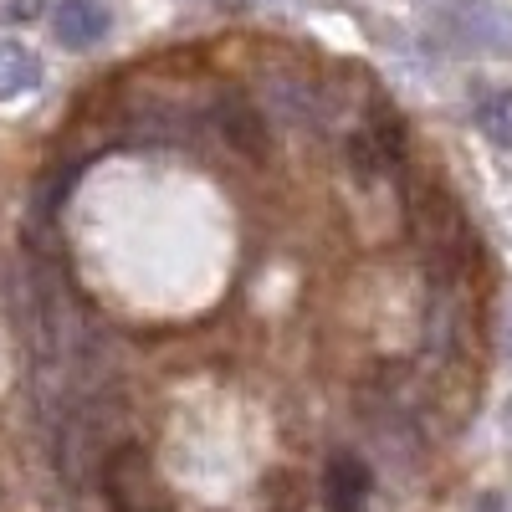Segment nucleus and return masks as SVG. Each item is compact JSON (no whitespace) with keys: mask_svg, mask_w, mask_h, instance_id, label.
Here are the masks:
<instances>
[{"mask_svg":"<svg viewBox=\"0 0 512 512\" xmlns=\"http://www.w3.org/2000/svg\"><path fill=\"white\" fill-rule=\"evenodd\" d=\"M410 226H415V236H420L425 256H431L436 282L461 277L466 251H472V236H466L461 205H456L441 185H420V190H410Z\"/></svg>","mask_w":512,"mask_h":512,"instance_id":"f257e3e1","label":"nucleus"},{"mask_svg":"<svg viewBox=\"0 0 512 512\" xmlns=\"http://www.w3.org/2000/svg\"><path fill=\"white\" fill-rule=\"evenodd\" d=\"M98 492L113 512H169V492L154 472V456L139 441H118L98 461Z\"/></svg>","mask_w":512,"mask_h":512,"instance_id":"f03ea898","label":"nucleus"},{"mask_svg":"<svg viewBox=\"0 0 512 512\" xmlns=\"http://www.w3.org/2000/svg\"><path fill=\"white\" fill-rule=\"evenodd\" d=\"M210 123H216V134L231 154L241 159H267L272 149V134H267V113L251 93H216L210 103Z\"/></svg>","mask_w":512,"mask_h":512,"instance_id":"7ed1b4c3","label":"nucleus"},{"mask_svg":"<svg viewBox=\"0 0 512 512\" xmlns=\"http://www.w3.org/2000/svg\"><path fill=\"white\" fill-rule=\"evenodd\" d=\"M374 492V472L354 456V451H333L323 466V502L328 512H359Z\"/></svg>","mask_w":512,"mask_h":512,"instance_id":"20e7f679","label":"nucleus"},{"mask_svg":"<svg viewBox=\"0 0 512 512\" xmlns=\"http://www.w3.org/2000/svg\"><path fill=\"white\" fill-rule=\"evenodd\" d=\"M108 26H113V16H108L103 0H62V6L52 11V36L67 52L98 47V41L108 36Z\"/></svg>","mask_w":512,"mask_h":512,"instance_id":"39448f33","label":"nucleus"},{"mask_svg":"<svg viewBox=\"0 0 512 512\" xmlns=\"http://www.w3.org/2000/svg\"><path fill=\"white\" fill-rule=\"evenodd\" d=\"M36 82H41V62L21 41H0V103H16V98L36 93Z\"/></svg>","mask_w":512,"mask_h":512,"instance_id":"423d86ee","label":"nucleus"},{"mask_svg":"<svg viewBox=\"0 0 512 512\" xmlns=\"http://www.w3.org/2000/svg\"><path fill=\"white\" fill-rule=\"evenodd\" d=\"M477 123H482V134L502 149H512V88L502 93H487L482 108H477Z\"/></svg>","mask_w":512,"mask_h":512,"instance_id":"0eeeda50","label":"nucleus"},{"mask_svg":"<svg viewBox=\"0 0 512 512\" xmlns=\"http://www.w3.org/2000/svg\"><path fill=\"white\" fill-rule=\"evenodd\" d=\"M47 0H0V26H31L41 21Z\"/></svg>","mask_w":512,"mask_h":512,"instance_id":"6e6552de","label":"nucleus"},{"mask_svg":"<svg viewBox=\"0 0 512 512\" xmlns=\"http://www.w3.org/2000/svg\"><path fill=\"white\" fill-rule=\"evenodd\" d=\"M502 338H507V354H512V297H507V318H502Z\"/></svg>","mask_w":512,"mask_h":512,"instance_id":"1a4fd4ad","label":"nucleus"}]
</instances>
